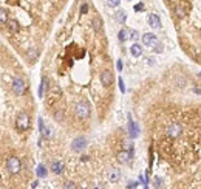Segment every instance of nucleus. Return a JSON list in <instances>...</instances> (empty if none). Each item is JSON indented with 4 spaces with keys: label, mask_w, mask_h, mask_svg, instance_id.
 Returning a JSON list of instances; mask_svg holds the SVG:
<instances>
[{
    "label": "nucleus",
    "mask_w": 201,
    "mask_h": 189,
    "mask_svg": "<svg viewBox=\"0 0 201 189\" xmlns=\"http://www.w3.org/2000/svg\"><path fill=\"white\" fill-rule=\"evenodd\" d=\"M138 36H139V33H138L136 30H133V31H128V39H133V41H136V39H138Z\"/></svg>",
    "instance_id": "26"
},
{
    "label": "nucleus",
    "mask_w": 201,
    "mask_h": 189,
    "mask_svg": "<svg viewBox=\"0 0 201 189\" xmlns=\"http://www.w3.org/2000/svg\"><path fill=\"white\" fill-rule=\"evenodd\" d=\"M155 186H156V188H160V186H161V180L158 178V177L155 178Z\"/></svg>",
    "instance_id": "35"
},
{
    "label": "nucleus",
    "mask_w": 201,
    "mask_h": 189,
    "mask_svg": "<svg viewBox=\"0 0 201 189\" xmlns=\"http://www.w3.org/2000/svg\"><path fill=\"white\" fill-rule=\"evenodd\" d=\"M16 127H17L19 132H26L30 129V116H28V113H25V112L19 113L17 121H16Z\"/></svg>",
    "instance_id": "2"
},
{
    "label": "nucleus",
    "mask_w": 201,
    "mask_h": 189,
    "mask_svg": "<svg viewBox=\"0 0 201 189\" xmlns=\"http://www.w3.org/2000/svg\"><path fill=\"white\" fill-rule=\"evenodd\" d=\"M6 167H8V171H9V174H19L20 171H22V161H20V158H17V157H11L8 161H6Z\"/></svg>",
    "instance_id": "3"
},
{
    "label": "nucleus",
    "mask_w": 201,
    "mask_h": 189,
    "mask_svg": "<svg viewBox=\"0 0 201 189\" xmlns=\"http://www.w3.org/2000/svg\"><path fill=\"white\" fill-rule=\"evenodd\" d=\"M130 157H132V152H127V150H122L118 153V160H119V163H128L130 161Z\"/></svg>",
    "instance_id": "15"
},
{
    "label": "nucleus",
    "mask_w": 201,
    "mask_h": 189,
    "mask_svg": "<svg viewBox=\"0 0 201 189\" xmlns=\"http://www.w3.org/2000/svg\"><path fill=\"white\" fill-rule=\"evenodd\" d=\"M133 9H135L136 12H141V11H144V3H142V2H139V3H136Z\"/></svg>",
    "instance_id": "27"
},
{
    "label": "nucleus",
    "mask_w": 201,
    "mask_h": 189,
    "mask_svg": "<svg viewBox=\"0 0 201 189\" xmlns=\"http://www.w3.org/2000/svg\"><path fill=\"white\" fill-rule=\"evenodd\" d=\"M25 90H26V87H25V82L22 79H14L12 81V92H14V94L22 96L25 93Z\"/></svg>",
    "instance_id": "6"
},
{
    "label": "nucleus",
    "mask_w": 201,
    "mask_h": 189,
    "mask_svg": "<svg viewBox=\"0 0 201 189\" xmlns=\"http://www.w3.org/2000/svg\"><path fill=\"white\" fill-rule=\"evenodd\" d=\"M85 147H87V138L85 137H78L71 143V149L74 152H78V153H80L82 150H85Z\"/></svg>",
    "instance_id": "5"
},
{
    "label": "nucleus",
    "mask_w": 201,
    "mask_h": 189,
    "mask_svg": "<svg viewBox=\"0 0 201 189\" xmlns=\"http://www.w3.org/2000/svg\"><path fill=\"white\" fill-rule=\"evenodd\" d=\"M200 34H201V31H200Z\"/></svg>",
    "instance_id": "38"
},
{
    "label": "nucleus",
    "mask_w": 201,
    "mask_h": 189,
    "mask_svg": "<svg viewBox=\"0 0 201 189\" xmlns=\"http://www.w3.org/2000/svg\"><path fill=\"white\" fill-rule=\"evenodd\" d=\"M8 27H9L11 33H19V30H20V25L17 20H8Z\"/></svg>",
    "instance_id": "18"
},
{
    "label": "nucleus",
    "mask_w": 201,
    "mask_h": 189,
    "mask_svg": "<svg viewBox=\"0 0 201 189\" xmlns=\"http://www.w3.org/2000/svg\"><path fill=\"white\" fill-rule=\"evenodd\" d=\"M87 12H88V5L84 3V5L80 6V14H87Z\"/></svg>",
    "instance_id": "30"
},
{
    "label": "nucleus",
    "mask_w": 201,
    "mask_h": 189,
    "mask_svg": "<svg viewBox=\"0 0 201 189\" xmlns=\"http://www.w3.org/2000/svg\"><path fill=\"white\" fill-rule=\"evenodd\" d=\"M127 188H128V189L138 188V182H130V183H128V185H127Z\"/></svg>",
    "instance_id": "32"
},
{
    "label": "nucleus",
    "mask_w": 201,
    "mask_h": 189,
    "mask_svg": "<svg viewBox=\"0 0 201 189\" xmlns=\"http://www.w3.org/2000/svg\"><path fill=\"white\" fill-rule=\"evenodd\" d=\"M156 42H158V39H156V36H155L153 33H146V34H142V45H146V47H153Z\"/></svg>",
    "instance_id": "8"
},
{
    "label": "nucleus",
    "mask_w": 201,
    "mask_h": 189,
    "mask_svg": "<svg viewBox=\"0 0 201 189\" xmlns=\"http://www.w3.org/2000/svg\"><path fill=\"white\" fill-rule=\"evenodd\" d=\"M175 14H176V17H178V19H184V17L187 16V11H186V9H184V6L179 3V5H176V6H175Z\"/></svg>",
    "instance_id": "16"
},
{
    "label": "nucleus",
    "mask_w": 201,
    "mask_h": 189,
    "mask_svg": "<svg viewBox=\"0 0 201 189\" xmlns=\"http://www.w3.org/2000/svg\"><path fill=\"white\" fill-rule=\"evenodd\" d=\"M107 3H108V6H112V8H116V6H119L121 0H107Z\"/></svg>",
    "instance_id": "28"
},
{
    "label": "nucleus",
    "mask_w": 201,
    "mask_h": 189,
    "mask_svg": "<svg viewBox=\"0 0 201 189\" xmlns=\"http://www.w3.org/2000/svg\"><path fill=\"white\" fill-rule=\"evenodd\" d=\"M130 53H132V56L139 57V56L142 54V47H141L139 44H133V45L130 47Z\"/></svg>",
    "instance_id": "17"
},
{
    "label": "nucleus",
    "mask_w": 201,
    "mask_h": 189,
    "mask_svg": "<svg viewBox=\"0 0 201 189\" xmlns=\"http://www.w3.org/2000/svg\"><path fill=\"white\" fill-rule=\"evenodd\" d=\"M74 113L79 119H87L90 116V104L87 101H80L74 107Z\"/></svg>",
    "instance_id": "1"
},
{
    "label": "nucleus",
    "mask_w": 201,
    "mask_h": 189,
    "mask_svg": "<svg viewBox=\"0 0 201 189\" xmlns=\"http://www.w3.org/2000/svg\"><path fill=\"white\" fill-rule=\"evenodd\" d=\"M116 20H118L119 23H124V22H125V12H124V11H119V12L116 14Z\"/></svg>",
    "instance_id": "25"
},
{
    "label": "nucleus",
    "mask_w": 201,
    "mask_h": 189,
    "mask_svg": "<svg viewBox=\"0 0 201 189\" xmlns=\"http://www.w3.org/2000/svg\"><path fill=\"white\" fill-rule=\"evenodd\" d=\"M39 130H40V133H42L43 138H51V135H53V130L43 123L42 118H39Z\"/></svg>",
    "instance_id": "9"
},
{
    "label": "nucleus",
    "mask_w": 201,
    "mask_h": 189,
    "mask_svg": "<svg viewBox=\"0 0 201 189\" xmlns=\"http://www.w3.org/2000/svg\"><path fill=\"white\" fill-rule=\"evenodd\" d=\"M121 178V172L118 169H112L110 172H108V180H110V183H116V182H119Z\"/></svg>",
    "instance_id": "14"
},
{
    "label": "nucleus",
    "mask_w": 201,
    "mask_h": 189,
    "mask_svg": "<svg viewBox=\"0 0 201 189\" xmlns=\"http://www.w3.org/2000/svg\"><path fill=\"white\" fill-rule=\"evenodd\" d=\"M128 132H130V137L132 138H138L139 137V127L138 124L128 116Z\"/></svg>",
    "instance_id": "10"
},
{
    "label": "nucleus",
    "mask_w": 201,
    "mask_h": 189,
    "mask_svg": "<svg viewBox=\"0 0 201 189\" xmlns=\"http://www.w3.org/2000/svg\"><path fill=\"white\" fill-rule=\"evenodd\" d=\"M51 171H53L56 175L62 174V172H64V163H62V161H59V160L53 161V163H51Z\"/></svg>",
    "instance_id": "13"
},
{
    "label": "nucleus",
    "mask_w": 201,
    "mask_h": 189,
    "mask_svg": "<svg viewBox=\"0 0 201 189\" xmlns=\"http://www.w3.org/2000/svg\"><path fill=\"white\" fill-rule=\"evenodd\" d=\"M153 47H156V48H155V51H156V53H162V45H161V44H158V42H156Z\"/></svg>",
    "instance_id": "33"
},
{
    "label": "nucleus",
    "mask_w": 201,
    "mask_h": 189,
    "mask_svg": "<svg viewBox=\"0 0 201 189\" xmlns=\"http://www.w3.org/2000/svg\"><path fill=\"white\" fill-rule=\"evenodd\" d=\"M64 188H67V189H74V188H76V185H74V183H71V182H68V183H65V185H64Z\"/></svg>",
    "instance_id": "31"
},
{
    "label": "nucleus",
    "mask_w": 201,
    "mask_h": 189,
    "mask_svg": "<svg viewBox=\"0 0 201 189\" xmlns=\"http://www.w3.org/2000/svg\"><path fill=\"white\" fill-rule=\"evenodd\" d=\"M118 84H119L121 93H125V85H124V81H122V78H119V79H118Z\"/></svg>",
    "instance_id": "29"
},
{
    "label": "nucleus",
    "mask_w": 201,
    "mask_h": 189,
    "mask_svg": "<svg viewBox=\"0 0 201 189\" xmlns=\"http://www.w3.org/2000/svg\"><path fill=\"white\" fill-rule=\"evenodd\" d=\"M54 119H56L57 123H62V121H64V112H62V110H57V112L54 113Z\"/></svg>",
    "instance_id": "24"
},
{
    "label": "nucleus",
    "mask_w": 201,
    "mask_h": 189,
    "mask_svg": "<svg viewBox=\"0 0 201 189\" xmlns=\"http://www.w3.org/2000/svg\"><path fill=\"white\" fill-rule=\"evenodd\" d=\"M37 186H39V182H34V183L31 185V188H37Z\"/></svg>",
    "instance_id": "36"
},
{
    "label": "nucleus",
    "mask_w": 201,
    "mask_h": 189,
    "mask_svg": "<svg viewBox=\"0 0 201 189\" xmlns=\"http://www.w3.org/2000/svg\"><path fill=\"white\" fill-rule=\"evenodd\" d=\"M101 84H102L104 87H110V85L113 84V75H112L110 70H104V71L101 73Z\"/></svg>",
    "instance_id": "7"
},
{
    "label": "nucleus",
    "mask_w": 201,
    "mask_h": 189,
    "mask_svg": "<svg viewBox=\"0 0 201 189\" xmlns=\"http://www.w3.org/2000/svg\"><path fill=\"white\" fill-rule=\"evenodd\" d=\"M37 56H39V53H37V48H31V50H28V61L30 62H34L36 59H37Z\"/></svg>",
    "instance_id": "20"
},
{
    "label": "nucleus",
    "mask_w": 201,
    "mask_h": 189,
    "mask_svg": "<svg viewBox=\"0 0 201 189\" xmlns=\"http://www.w3.org/2000/svg\"><path fill=\"white\" fill-rule=\"evenodd\" d=\"M118 39H119L121 42H125V41L128 39V31L122 28V30H121L119 33H118Z\"/></svg>",
    "instance_id": "22"
},
{
    "label": "nucleus",
    "mask_w": 201,
    "mask_h": 189,
    "mask_svg": "<svg viewBox=\"0 0 201 189\" xmlns=\"http://www.w3.org/2000/svg\"><path fill=\"white\" fill-rule=\"evenodd\" d=\"M167 137L169 138H178L181 133H183V126L179 123H172L167 126V130H165Z\"/></svg>",
    "instance_id": "4"
},
{
    "label": "nucleus",
    "mask_w": 201,
    "mask_h": 189,
    "mask_svg": "<svg viewBox=\"0 0 201 189\" xmlns=\"http://www.w3.org/2000/svg\"><path fill=\"white\" fill-rule=\"evenodd\" d=\"M147 22H149V25H150L153 30L161 28V19H160V16H158V14H149Z\"/></svg>",
    "instance_id": "11"
},
{
    "label": "nucleus",
    "mask_w": 201,
    "mask_h": 189,
    "mask_svg": "<svg viewBox=\"0 0 201 189\" xmlns=\"http://www.w3.org/2000/svg\"><path fill=\"white\" fill-rule=\"evenodd\" d=\"M194 92H195V93H198V94H201V90H200V89H194Z\"/></svg>",
    "instance_id": "37"
},
{
    "label": "nucleus",
    "mask_w": 201,
    "mask_h": 189,
    "mask_svg": "<svg viewBox=\"0 0 201 189\" xmlns=\"http://www.w3.org/2000/svg\"><path fill=\"white\" fill-rule=\"evenodd\" d=\"M128 2H130V0H128Z\"/></svg>",
    "instance_id": "39"
},
{
    "label": "nucleus",
    "mask_w": 201,
    "mask_h": 189,
    "mask_svg": "<svg viewBox=\"0 0 201 189\" xmlns=\"http://www.w3.org/2000/svg\"><path fill=\"white\" fill-rule=\"evenodd\" d=\"M93 30H94L96 33H99V31L102 30V19H101V17L93 19Z\"/></svg>",
    "instance_id": "19"
},
{
    "label": "nucleus",
    "mask_w": 201,
    "mask_h": 189,
    "mask_svg": "<svg viewBox=\"0 0 201 189\" xmlns=\"http://www.w3.org/2000/svg\"><path fill=\"white\" fill-rule=\"evenodd\" d=\"M116 68H118V71L122 70V61H118V62H116Z\"/></svg>",
    "instance_id": "34"
},
{
    "label": "nucleus",
    "mask_w": 201,
    "mask_h": 189,
    "mask_svg": "<svg viewBox=\"0 0 201 189\" xmlns=\"http://www.w3.org/2000/svg\"><path fill=\"white\" fill-rule=\"evenodd\" d=\"M48 87H50L48 79H46V78H42L40 87H39V98H45V94H46V92H48Z\"/></svg>",
    "instance_id": "12"
},
{
    "label": "nucleus",
    "mask_w": 201,
    "mask_h": 189,
    "mask_svg": "<svg viewBox=\"0 0 201 189\" xmlns=\"http://www.w3.org/2000/svg\"><path fill=\"white\" fill-rule=\"evenodd\" d=\"M8 22V11L6 9H0V25Z\"/></svg>",
    "instance_id": "23"
},
{
    "label": "nucleus",
    "mask_w": 201,
    "mask_h": 189,
    "mask_svg": "<svg viewBox=\"0 0 201 189\" xmlns=\"http://www.w3.org/2000/svg\"><path fill=\"white\" fill-rule=\"evenodd\" d=\"M36 174H37V177H39V178H43V177H46L48 171H46V167H45L43 164H39V166H37V171H36Z\"/></svg>",
    "instance_id": "21"
}]
</instances>
